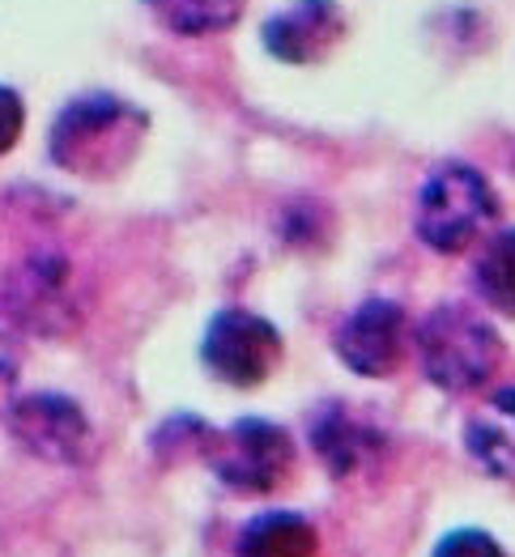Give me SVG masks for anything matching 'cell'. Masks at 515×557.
<instances>
[{"instance_id":"obj_15","label":"cell","mask_w":515,"mask_h":557,"mask_svg":"<svg viewBox=\"0 0 515 557\" xmlns=\"http://www.w3.org/2000/svg\"><path fill=\"white\" fill-rule=\"evenodd\" d=\"M434 557H507V554H503V545H499L490 532H481V528H461V532H452V536H443V541L434 545Z\"/></svg>"},{"instance_id":"obj_7","label":"cell","mask_w":515,"mask_h":557,"mask_svg":"<svg viewBox=\"0 0 515 557\" xmlns=\"http://www.w3.org/2000/svg\"><path fill=\"white\" fill-rule=\"evenodd\" d=\"M13 438L47 465H82L94 451V430L86 413L56 392H35L13 405L9 413Z\"/></svg>"},{"instance_id":"obj_17","label":"cell","mask_w":515,"mask_h":557,"mask_svg":"<svg viewBox=\"0 0 515 557\" xmlns=\"http://www.w3.org/2000/svg\"><path fill=\"white\" fill-rule=\"evenodd\" d=\"M22 371V349H17V336H13V324L0 320V396L13 387V379Z\"/></svg>"},{"instance_id":"obj_3","label":"cell","mask_w":515,"mask_h":557,"mask_svg":"<svg viewBox=\"0 0 515 557\" xmlns=\"http://www.w3.org/2000/svg\"><path fill=\"white\" fill-rule=\"evenodd\" d=\"M494 213H499V200L481 171L443 166L421 184L418 238L443 256H456L494 222Z\"/></svg>"},{"instance_id":"obj_9","label":"cell","mask_w":515,"mask_h":557,"mask_svg":"<svg viewBox=\"0 0 515 557\" xmlns=\"http://www.w3.org/2000/svg\"><path fill=\"white\" fill-rule=\"evenodd\" d=\"M345 39L336 0H294L265 22V47L285 64H316Z\"/></svg>"},{"instance_id":"obj_16","label":"cell","mask_w":515,"mask_h":557,"mask_svg":"<svg viewBox=\"0 0 515 557\" xmlns=\"http://www.w3.org/2000/svg\"><path fill=\"white\" fill-rule=\"evenodd\" d=\"M22 124H26V107H22V98L9 90V86H0V153H9V149L17 145Z\"/></svg>"},{"instance_id":"obj_12","label":"cell","mask_w":515,"mask_h":557,"mask_svg":"<svg viewBox=\"0 0 515 557\" xmlns=\"http://www.w3.org/2000/svg\"><path fill=\"white\" fill-rule=\"evenodd\" d=\"M316 549H320L316 528L303 515L269 511V515H256L238 532L234 557H316Z\"/></svg>"},{"instance_id":"obj_14","label":"cell","mask_w":515,"mask_h":557,"mask_svg":"<svg viewBox=\"0 0 515 557\" xmlns=\"http://www.w3.org/2000/svg\"><path fill=\"white\" fill-rule=\"evenodd\" d=\"M473 277H477V294H481L494 311L515 315V231L499 234V238L481 251Z\"/></svg>"},{"instance_id":"obj_13","label":"cell","mask_w":515,"mask_h":557,"mask_svg":"<svg viewBox=\"0 0 515 557\" xmlns=\"http://www.w3.org/2000/svg\"><path fill=\"white\" fill-rule=\"evenodd\" d=\"M149 9L175 35H218L238 22L243 0H149Z\"/></svg>"},{"instance_id":"obj_1","label":"cell","mask_w":515,"mask_h":557,"mask_svg":"<svg viewBox=\"0 0 515 557\" xmlns=\"http://www.w3.org/2000/svg\"><path fill=\"white\" fill-rule=\"evenodd\" d=\"M140 137H145V115L137 107L94 94V98H77L60 111V120L51 128V158H56V166H64L73 175L107 180L133 162Z\"/></svg>"},{"instance_id":"obj_6","label":"cell","mask_w":515,"mask_h":557,"mask_svg":"<svg viewBox=\"0 0 515 557\" xmlns=\"http://www.w3.org/2000/svg\"><path fill=\"white\" fill-rule=\"evenodd\" d=\"M205 367L231 387H260L281 362V332L252 311H218L205 332Z\"/></svg>"},{"instance_id":"obj_8","label":"cell","mask_w":515,"mask_h":557,"mask_svg":"<svg viewBox=\"0 0 515 557\" xmlns=\"http://www.w3.org/2000/svg\"><path fill=\"white\" fill-rule=\"evenodd\" d=\"M405 349H409V320L396 302H383V298L363 302L336 327V358L354 374H367V379L396 371Z\"/></svg>"},{"instance_id":"obj_10","label":"cell","mask_w":515,"mask_h":557,"mask_svg":"<svg viewBox=\"0 0 515 557\" xmlns=\"http://www.w3.org/2000/svg\"><path fill=\"white\" fill-rule=\"evenodd\" d=\"M311 447L332 476H358L388 451L383 434L341 405H328L311 418Z\"/></svg>"},{"instance_id":"obj_2","label":"cell","mask_w":515,"mask_h":557,"mask_svg":"<svg viewBox=\"0 0 515 557\" xmlns=\"http://www.w3.org/2000/svg\"><path fill=\"white\" fill-rule=\"evenodd\" d=\"M418 358L434 387L461 396L494 379L503 362V341L468 307H439L418 327Z\"/></svg>"},{"instance_id":"obj_5","label":"cell","mask_w":515,"mask_h":557,"mask_svg":"<svg viewBox=\"0 0 515 557\" xmlns=\"http://www.w3.org/2000/svg\"><path fill=\"white\" fill-rule=\"evenodd\" d=\"M205 460L213 468V476L238 494H269L294 468V443L278 421L243 418L209 438Z\"/></svg>"},{"instance_id":"obj_4","label":"cell","mask_w":515,"mask_h":557,"mask_svg":"<svg viewBox=\"0 0 515 557\" xmlns=\"http://www.w3.org/2000/svg\"><path fill=\"white\" fill-rule=\"evenodd\" d=\"M82 281L73 264L56 251L30 256L4 281V311L9 324L39 332V336H64L82 324Z\"/></svg>"},{"instance_id":"obj_11","label":"cell","mask_w":515,"mask_h":557,"mask_svg":"<svg viewBox=\"0 0 515 557\" xmlns=\"http://www.w3.org/2000/svg\"><path fill=\"white\" fill-rule=\"evenodd\" d=\"M468 456L486 468L490 476L515 481V383L494 392L468 421Z\"/></svg>"}]
</instances>
